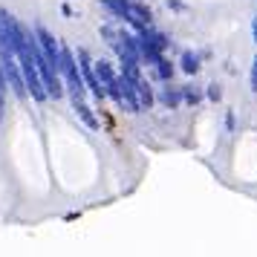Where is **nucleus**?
Returning <instances> with one entry per match:
<instances>
[{
  "label": "nucleus",
  "mask_w": 257,
  "mask_h": 257,
  "mask_svg": "<svg viewBox=\"0 0 257 257\" xmlns=\"http://www.w3.org/2000/svg\"><path fill=\"white\" fill-rule=\"evenodd\" d=\"M208 98H211V101H220V98H223V90H220L217 84H211V87H208Z\"/></svg>",
  "instance_id": "10"
},
{
  "label": "nucleus",
  "mask_w": 257,
  "mask_h": 257,
  "mask_svg": "<svg viewBox=\"0 0 257 257\" xmlns=\"http://www.w3.org/2000/svg\"><path fill=\"white\" fill-rule=\"evenodd\" d=\"M252 90H257V58H255V64H252Z\"/></svg>",
  "instance_id": "11"
},
{
  "label": "nucleus",
  "mask_w": 257,
  "mask_h": 257,
  "mask_svg": "<svg viewBox=\"0 0 257 257\" xmlns=\"http://www.w3.org/2000/svg\"><path fill=\"white\" fill-rule=\"evenodd\" d=\"M156 98H159L162 107H168V110H176V107L185 101V98H182V90H176V87H162Z\"/></svg>",
  "instance_id": "2"
},
{
  "label": "nucleus",
  "mask_w": 257,
  "mask_h": 257,
  "mask_svg": "<svg viewBox=\"0 0 257 257\" xmlns=\"http://www.w3.org/2000/svg\"><path fill=\"white\" fill-rule=\"evenodd\" d=\"M35 38H38V46L43 49V55L49 58V64L55 72H61V49H64V43H58V38L49 32L46 26H35Z\"/></svg>",
  "instance_id": "1"
},
{
  "label": "nucleus",
  "mask_w": 257,
  "mask_h": 257,
  "mask_svg": "<svg viewBox=\"0 0 257 257\" xmlns=\"http://www.w3.org/2000/svg\"><path fill=\"white\" fill-rule=\"evenodd\" d=\"M182 98H185L188 104H196V101H199V90H193V87H182Z\"/></svg>",
  "instance_id": "9"
},
{
  "label": "nucleus",
  "mask_w": 257,
  "mask_h": 257,
  "mask_svg": "<svg viewBox=\"0 0 257 257\" xmlns=\"http://www.w3.org/2000/svg\"><path fill=\"white\" fill-rule=\"evenodd\" d=\"M0 87H3V90L9 87V84H6V72H3V58H0Z\"/></svg>",
  "instance_id": "12"
},
{
  "label": "nucleus",
  "mask_w": 257,
  "mask_h": 257,
  "mask_svg": "<svg viewBox=\"0 0 257 257\" xmlns=\"http://www.w3.org/2000/svg\"><path fill=\"white\" fill-rule=\"evenodd\" d=\"M156 72H159L162 81H171V78H173V64H171L168 58H162L159 64H156Z\"/></svg>",
  "instance_id": "8"
},
{
  "label": "nucleus",
  "mask_w": 257,
  "mask_h": 257,
  "mask_svg": "<svg viewBox=\"0 0 257 257\" xmlns=\"http://www.w3.org/2000/svg\"><path fill=\"white\" fill-rule=\"evenodd\" d=\"M101 3H104L116 18H122L125 23L130 21V0H101Z\"/></svg>",
  "instance_id": "5"
},
{
  "label": "nucleus",
  "mask_w": 257,
  "mask_h": 257,
  "mask_svg": "<svg viewBox=\"0 0 257 257\" xmlns=\"http://www.w3.org/2000/svg\"><path fill=\"white\" fill-rule=\"evenodd\" d=\"M93 66H96V75H98V81L107 87V84H113L119 75L113 72V66H110V61H93Z\"/></svg>",
  "instance_id": "6"
},
{
  "label": "nucleus",
  "mask_w": 257,
  "mask_h": 257,
  "mask_svg": "<svg viewBox=\"0 0 257 257\" xmlns=\"http://www.w3.org/2000/svg\"><path fill=\"white\" fill-rule=\"evenodd\" d=\"M136 96H139V101H142V110H150V107H153V101H156L153 90H150V84H148L145 78H139V81H136Z\"/></svg>",
  "instance_id": "3"
},
{
  "label": "nucleus",
  "mask_w": 257,
  "mask_h": 257,
  "mask_svg": "<svg viewBox=\"0 0 257 257\" xmlns=\"http://www.w3.org/2000/svg\"><path fill=\"white\" fill-rule=\"evenodd\" d=\"M255 41H257V18H255Z\"/></svg>",
  "instance_id": "13"
},
{
  "label": "nucleus",
  "mask_w": 257,
  "mask_h": 257,
  "mask_svg": "<svg viewBox=\"0 0 257 257\" xmlns=\"http://www.w3.org/2000/svg\"><path fill=\"white\" fill-rule=\"evenodd\" d=\"M179 64H182V69H185L188 75H196V72H199V58H196L193 52H182V61H179Z\"/></svg>",
  "instance_id": "7"
},
{
  "label": "nucleus",
  "mask_w": 257,
  "mask_h": 257,
  "mask_svg": "<svg viewBox=\"0 0 257 257\" xmlns=\"http://www.w3.org/2000/svg\"><path fill=\"white\" fill-rule=\"evenodd\" d=\"M72 110L81 116V122H84L90 130H98V119L93 116V110L87 107V101H72Z\"/></svg>",
  "instance_id": "4"
}]
</instances>
